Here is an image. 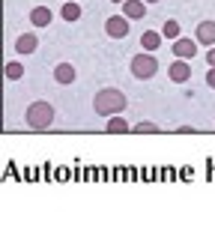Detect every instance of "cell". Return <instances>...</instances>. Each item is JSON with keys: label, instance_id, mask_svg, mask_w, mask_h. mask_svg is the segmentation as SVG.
Here are the masks:
<instances>
[{"label": "cell", "instance_id": "cell-1", "mask_svg": "<svg viewBox=\"0 0 215 248\" xmlns=\"http://www.w3.org/2000/svg\"><path fill=\"white\" fill-rule=\"evenodd\" d=\"M125 108H129L125 93L117 90V87H105V90H99L96 99H93V111L102 114V117H117V114H123Z\"/></svg>", "mask_w": 215, "mask_h": 248}, {"label": "cell", "instance_id": "cell-2", "mask_svg": "<svg viewBox=\"0 0 215 248\" xmlns=\"http://www.w3.org/2000/svg\"><path fill=\"white\" fill-rule=\"evenodd\" d=\"M24 120H27V126L30 129H48L51 123H54V108L48 102H33L30 108H27V114H24Z\"/></svg>", "mask_w": 215, "mask_h": 248}, {"label": "cell", "instance_id": "cell-3", "mask_svg": "<svg viewBox=\"0 0 215 248\" xmlns=\"http://www.w3.org/2000/svg\"><path fill=\"white\" fill-rule=\"evenodd\" d=\"M132 75L135 78H140V81H147V78H153L155 72H158V60L155 57H150V54H138V57H132Z\"/></svg>", "mask_w": 215, "mask_h": 248}, {"label": "cell", "instance_id": "cell-4", "mask_svg": "<svg viewBox=\"0 0 215 248\" xmlns=\"http://www.w3.org/2000/svg\"><path fill=\"white\" fill-rule=\"evenodd\" d=\"M105 33L111 39H125V36H129V18H125V15H114V18H108L105 21Z\"/></svg>", "mask_w": 215, "mask_h": 248}, {"label": "cell", "instance_id": "cell-5", "mask_svg": "<svg viewBox=\"0 0 215 248\" xmlns=\"http://www.w3.org/2000/svg\"><path fill=\"white\" fill-rule=\"evenodd\" d=\"M168 75H170V81H176V84H185V81L191 78V63L176 57V60L168 66Z\"/></svg>", "mask_w": 215, "mask_h": 248}, {"label": "cell", "instance_id": "cell-6", "mask_svg": "<svg viewBox=\"0 0 215 248\" xmlns=\"http://www.w3.org/2000/svg\"><path fill=\"white\" fill-rule=\"evenodd\" d=\"M197 54V39H173V57L191 60Z\"/></svg>", "mask_w": 215, "mask_h": 248}, {"label": "cell", "instance_id": "cell-7", "mask_svg": "<svg viewBox=\"0 0 215 248\" xmlns=\"http://www.w3.org/2000/svg\"><path fill=\"white\" fill-rule=\"evenodd\" d=\"M194 39H197V45L212 48V45H215V21H200V24H197Z\"/></svg>", "mask_w": 215, "mask_h": 248}, {"label": "cell", "instance_id": "cell-8", "mask_svg": "<svg viewBox=\"0 0 215 248\" xmlns=\"http://www.w3.org/2000/svg\"><path fill=\"white\" fill-rule=\"evenodd\" d=\"M36 48H39V36H36V33H21V36H18L15 39V51H18V54H33V51Z\"/></svg>", "mask_w": 215, "mask_h": 248}, {"label": "cell", "instance_id": "cell-9", "mask_svg": "<svg viewBox=\"0 0 215 248\" xmlns=\"http://www.w3.org/2000/svg\"><path fill=\"white\" fill-rule=\"evenodd\" d=\"M123 15L125 18H143V15H147V6H143V0H125Z\"/></svg>", "mask_w": 215, "mask_h": 248}, {"label": "cell", "instance_id": "cell-10", "mask_svg": "<svg viewBox=\"0 0 215 248\" xmlns=\"http://www.w3.org/2000/svg\"><path fill=\"white\" fill-rule=\"evenodd\" d=\"M51 18H54V15H51V9H48V6H36V9L30 12L33 27H48V24H51Z\"/></svg>", "mask_w": 215, "mask_h": 248}, {"label": "cell", "instance_id": "cell-11", "mask_svg": "<svg viewBox=\"0 0 215 248\" xmlns=\"http://www.w3.org/2000/svg\"><path fill=\"white\" fill-rule=\"evenodd\" d=\"M54 81H60V84H72V81H75V66H69V63H57V69H54Z\"/></svg>", "mask_w": 215, "mask_h": 248}, {"label": "cell", "instance_id": "cell-12", "mask_svg": "<svg viewBox=\"0 0 215 248\" xmlns=\"http://www.w3.org/2000/svg\"><path fill=\"white\" fill-rule=\"evenodd\" d=\"M140 45L147 48V51H155V48L161 45V33H158V30H147V33L140 36Z\"/></svg>", "mask_w": 215, "mask_h": 248}, {"label": "cell", "instance_id": "cell-13", "mask_svg": "<svg viewBox=\"0 0 215 248\" xmlns=\"http://www.w3.org/2000/svg\"><path fill=\"white\" fill-rule=\"evenodd\" d=\"M108 132H111V135H123V132H132L129 129V123H125L123 117H111V120H108V126H105Z\"/></svg>", "mask_w": 215, "mask_h": 248}, {"label": "cell", "instance_id": "cell-14", "mask_svg": "<svg viewBox=\"0 0 215 248\" xmlns=\"http://www.w3.org/2000/svg\"><path fill=\"white\" fill-rule=\"evenodd\" d=\"M60 15H63L66 21H78V18H81V6L75 3V0H66V6H63Z\"/></svg>", "mask_w": 215, "mask_h": 248}, {"label": "cell", "instance_id": "cell-15", "mask_svg": "<svg viewBox=\"0 0 215 248\" xmlns=\"http://www.w3.org/2000/svg\"><path fill=\"white\" fill-rule=\"evenodd\" d=\"M3 75H6L9 81H21V78H24V66L12 60V63H6V69H3Z\"/></svg>", "mask_w": 215, "mask_h": 248}, {"label": "cell", "instance_id": "cell-16", "mask_svg": "<svg viewBox=\"0 0 215 248\" xmlns=\"http://www.w3.org/2000/svg\"><path fill=\"white\" fill-rule=\"evenodd\" d=\"M132 132H138V135H155V132H161V129L155 126V123H150V120H140Z\"/></svg>", "mask_w": 215, "mask_h": 248}, {"label": "cell", "instance_id": "cell-17", "mask_svg": "<svg viewBox=\"0 0 215 248\" xmlns=\"http://www.w3.org/2000/svg\"><path fill=\"white\" fill-rule=\"evenodd\" d=\"M161 33H165V39H179V21H165V30H161Z\"/></svg>", "mask_w": 215, "mask_h": 248}, {"label": "cell", "instance_id": "cell-18", "mask_svg": "<svg viewBox=\"0 0 215 248\" xmlns=\"http://www.w3.org/2000/svg\"><path fill=\"white\" fill-rule=\"evenodd\" d=\"M206 87H209V90H215V69L209 66V72H206Z\"/></svg>", "mask_w": 215, "mask_h": 248}, {"label": "cell", "instance_id": "cell-19", "mask_svg": "<svg viewBox=\"0 0 215 248\" xmlns=\"http://www.w3.org/2000/svg\"><path fill=\"white\" fill-rule=\"evenodd\" d=\"M206 63H209V66H212V69H215V45H212V48H209V51H206Z\"/></svg>", "mask_w": 215, "mask_h": 248}, {"label": "cell", "instance_id": "cell-20", "mask_svg": "<svg viewBox=\"0 0 215 248\" xmlns=\"http://www.w3.org/2000/svg\"><path fill=\"white\" fill-rule=\"evenodd\" d=\"M143 3H158V0H143Z\"/></svg>", "mask_w": 215, "mask_h": 248}, {"label": "cell", "instance_id": "cell-21", "mask_svg": "<svg viewBox=\"0 0 215 248\" xmlns=\"http://www.w3.org/2000/svg\"><path fill=\"white\" fill-rule=\"evenodd\" d=\"M111 3H125V0H111Z\"/></svg>", "mask_w": 215, "mask_h": 248}]
</instances>
